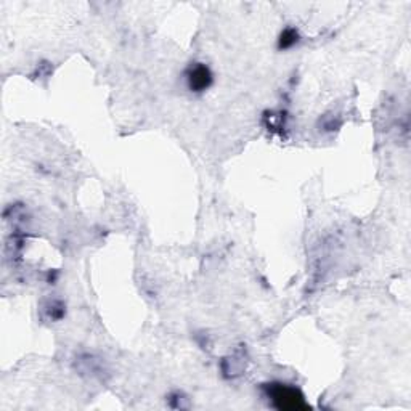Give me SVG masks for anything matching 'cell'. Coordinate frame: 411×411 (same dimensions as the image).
Listing matches in <instances>:
<instances>
[{
	"instance_id": "3",
	"label": "cell",
	"mask_w": 411,
	"mask_h": 411,
	"mask_svg": "<svg viewBox=\"0 0 411 411\" xmlns=\"http://www.w3.org/2000/svg\"><path fill=\"white\" fill-rule=\"evenodd\" d=\"M297 42H299V32L293 28H288L281 32L278 39V48L280 50H288V48H293Z\"/></svg>"
},
{
	"instance_id": "1",
	"label": "cell",
	"mask_w": 411,
	"mask_h": 411,
	"mask_svg": "<svg viewBox=\"0 0 411 411\" xmlns=\"http://www.w3.org/2000/svg\"><path fill=\"white\" fill-rule=\"evenodd\" d=\"M265 389H267V396L268 398H272L275 408L293 411L304 410L308 407L301 391H297L293 386H288V384L272 382Z\"/></svg>"
},
{
	"instance_id": "2",
	"label": "cell",
	"mask_w": 411,
	"mask_h": 411,
	"mask_svg": "<svg viewBox=\"0 0 411 411\" xmlns=\"http://www.w3.org/2000/svg\"><path fill=\"white\" fill-rule=\"evenodd\" d=\"M187 84L192 92H204L212 84V73L203 63H194L187 71Z\"/></svg>"
}]
</instances>
